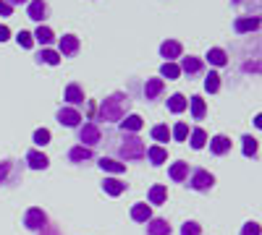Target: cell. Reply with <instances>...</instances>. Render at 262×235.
Masks as SVG:
<instances>
[{"mask_svg": "<svg viewBox=\"0 0 262 235\" xmlns=\"http://www.w3.org/2000/svg\"><path fill=\"white\" fill-rule=\"evenodd\" d=\"M128 110H131V97H128L126 92H116V94H111L107 99L100 102L97 115H100V120H105V123H121Z\"/></svg>", "mask_w": 262, "mask_h": 235, "instance_id": "6da1fadb", "label": "cell"}, {"mask_svg": "<svg viewBox=\"0 0 262 235\" xmlns=\"http://www.w3.org/2000/svg\"><path fill=\"white\" fill-rule=\"evenodd\" d=\"M11 167H13V162H11V160H3V162H0V186H3V183L8 180Z\"/></svg>", "mask_w": 262, "mask_h": 235, "instance_id": "74e56055", "label": "cell"}, {"mask_svg": "<svg viewBox=\"0 0 262 235\" xmlns=\"http://www.w3.org/2000/svg\"><path fill=\"white\" fill-rule=\"evenodd\" d=\"M168 175H170L173 183H184L189 178V162H173L168 167Z\"/></svg>", "mask_w": 262, "mask_h": 235, "instance_id": "5bb4252c", "label": "cell"}, {"mask_svg": "<svg viewBox=\"0 0 262 235\" xmlns=\"http://www.w3.org/2000/svg\"><path fill=\"white\" fill-rule=\"evenodd\" d=\"M242 235H259V225L257 222H247L242 227Z\"/></svg>", "mask_w": 262, "mask_h": 235, "instance_id": "ab89813d", "label": "cell"}, {"mask_svg": "<svg viewBox=\"0 0 262 235\" xmlns=\"http://www.w3.org/2000/svg\"><path fill=\"white\" fill-rule=\"evenodd\" d=\"M189 144H191V149H202L207 144V134L202 131V128H194L191 136H189Z\"/></svg>", "mask_w": 262, "mask_h": 235, "instance_id": "f1b7e54d", "label": "cell"}, {"mask_svg": "<svg viewBox=\"0 0 262 235\" xmlns=\"http://www.w3.org/2000/svg\"><path fill=\"white\" fill-rule=\"evenodd\" d=\"M32 37H34V42H39V45H45V47H48V45H53V39H55L53 29H48V27H42V24L37 27V32H34Z\"/></svg>", "mask_w": 262, "mask_h": 235, "instance_id": "484cf974", "label": "cell"}, {"mask_svg": "<svg viewBox=\"0 0 262 235\" xmlns=\"http://www.w3.org/2000/svg\"><path fill=\"white\" fill-rule=\"evenodd\" d=\"M27 162H29L32 170H48V165H50V160L42 152H37V149H29L27 152Z\"/></svg>", "mask_w": 262, "mask_h": 235, "instance_id": "2e32d148", "label": "cell"}, {"mask_svg": "<svg viewBox=\"0 0 262 235\" xmlns=\"http://www.w3.org/2000/svg\"><path fill=\"white\" fill-rule=\"evenodd\" d=\"M37 60H39V63H48V66H58V63H60V55H58L55 50L45 47V50H42V53L37 55Z\"/></svg>", "mask_w": 262, "mask_h": 235, "instance_id": "f546056e", "label": "cell"}, {"mask_svg": "<svg viewBox=\"0 0 262 235\" xmlns=\"http://www.w3.org/2000/svg\"><path fill=\"white\" fill-rule=\"evenodd\" d=\"M202 232V227L196 225V222H186L184 227H181V235H200Z\"/></svg>", "mask_w": 262, "mask_h": 235, "instance_id": "f35d334b", "label": "cell"}, {"mask_svg": "<svg viewBox=\"0 0 262 235\" xmlns=\"http://www.w3.org/2000/svg\"><path fill=\"white\" fill-rule=\"evenodd\" d=\"M147 160H149L152 165H163V162H168V149L160 146V144L147 146Z\"/></svg>", "mask_w": 262, "mask_h": 235, "instance_id": "ac0fdd59", "label": "cell"}, {"mask_svg": "<svg viewBox=\"0 0 262 235\" xmlns=\"http://www.w3.org/2000/svg\"><path fill=\"white\" fill-rule=\"evenodd\" d=\"M181 53H184V45L179 39H165L160 45V55L165 58V63H173L176 58H181Z\"/></svg>", "mask_w": 262, "mask_h": 235, "instance_id": "52a82bcc", "label": "cell"}, {"mask_svg": "<svg viewBox=\"0 0 262 235\" xmlns=\"http://www.w3.org/2000/svg\"><path fill=\"white\" fill-rule=\"evenodd\" d=\"M242 141H244V154L247 157H254L257 154V139L254 136H244Z\"/></svg>", "mask_w": 262, "mask_h": 235, "instance_id": "d590c367", "label": "cell"}, {"mask_svg": "<svg viewBox=\"0 0 262 235\" xmlns=\"http://www.w3.org/2000/svg\"><path fill=\"white\" fill-rule=\"evenodd\" d=\"M142 125H144V120L139 115H126V120H121V131L123 134H137V131H142Z\"/></svg>", "mask_w": 262, "mask_h": 235, "instance_id": "7402d4cb", "label": "cell"}, {"mask_svg": "<svg viewBox=\"0 0 262 235\" xmlns=\"http://www.w3.org/2000/svg\"><path fill=\"white\" fill-rule=\"evenodd\" d=\"M233 3H244V0H233Z\"/></svg>", "mask_w": 262, "mask_h": 235, "instance_id": "ee69618b", "label": "cell"}, {"mask_svg": "<svg viewBox=\"0 0 262 235\" xmlns=\"http://www.w3.org/2000/svg\"><path fill=\"white\" fill-rule=\"evenodd\" d=\"M170 136L176 139V141H186V136H189V125L181 120V123H176L173 125V131H170Z\"/></svg>", "mask_w": 262, "mask_h": 235, "instance_id": "836d02e7", "label": "cell"}, {"mask_svg": "<svg viewBox=\"0 0 262 235\" xmlns=\"http://www.w3.org/2000/svg\"><path fill=\"white\" fill-rule=\"evenodd\" d=\"M163 89H165V81H163V79H147V84H144V97H147V99H158V97L163 94Z\"/></svg>", "mask_w": 262, "mask_h": 235, "instance_id": "9a60e30c", "label": "cell"}, {"mask_svg": "<svg viewBox=\"0 0 262 235\" xmlns=\"http://www.w3.org/2000/svg\"><path fill=\"white\" fill-rule=\"evenodd\" d=\"M205 89H207L210 94H215L217 89H221V76H217L215 71H210V73H207V79H205Z\"/></svg>", "mask_w": 262, "mask_h": 235, "instance_id": "d6a6232c", "label": "cell"}, {"mask_svg": "<svg viewBox=\"0 0 262 235\" xmlns=\"http://www.w3.org/2000/svg\"><path fill=\"white\" fill-rule=\"evenodd\" d=\"M118 154H121L123 160H144V157H147V146H144V141H142L139 136L126 134V136L121 139V144H118Z\"/></svg>", "mask_w": 262, "mask_h": 235, "instance_id": "7a4b0ae2", "label": "cell"}, {"mask_svg": "<svg viewBox=\"0 0 262 235\" xmlns=\"http://www.w3.org/2000/svg\"><path fill=\"white\" fill-rule=\"evenodd\" d=\"M69 160L71 162H86V160H92V149L90 146H74L71 152H69Z\"/></svg>", "mask_w": 262, "mask_h": 235, "instance_id": "d4e9b609", "label": "cell"}, {"mask_svg": "<svg viewBox=\"0 0 262 235\" xmlns=\"http://www.w3.org/2000/svg\"><path fill=\"white\" fill-rule=\"evenodd\" d=\"M79 141H81V146H95V144H100L102 141V131H100V125L97 123H84V125H79Z\"/></svg>", "mask_w": 262, "mask_h": 235, "instance_id": "3957f363", "label": "cell"}, {"mask_svg": "<svg viewBox=\"0 0 262 235\" xmlns=\"http://www.w3.org/2000/svg\"><path fill=\"white\" fill-rule=\"evenodd\" d=\"M34 144L37 146L50 144V131H48V128H37V131H34Z\"/></svg>", "mask_w": 262, "mask_h": 235, "instance_id": "e575fe53", "label": "cell"}, {"mask_svg": "<svg viewBox=\"0 0 262 235\" xmlns=\"http://www.w3.org/2000/svg\"><path fill=\"white\" fill-rule=\"evenodd\" d=\"M152 139H155V141H160V146L170 139V131H168V125H152Z\"/></svg>", "mask_w": 262, "mask_h": 235, "instance_id": "1f68e13d", "label": "cell"}, {"mask_svg": "<svg viewBox=\"0 0 262 235\" xmlns=\"http://www.w3.org/2000/svg\"><path fill=\"white\" fill-rule=\"evenodd\" d=\"M6 39H11V29L6 24H0V42H6Z\"/></svg>", "mask_w": 262, "mask_h": 235, "instance_id": "b9f144b4", "label": "cell"}, {"mask_svg": "<svg viewBox=\"0 0 262 235\" xmlns=\"http://www.w3.org/2000/svg\"><path fill=\"white\" fill-rule=\"evenodd\" d=\"M215 186V178H212V173H207V170H194L191 173V178H189V188H194V191H210Z\"/></svg>", "mask_w": 262, "mask_h": 235, "instance_id": "277c9868", "label": "cell"}, {"mask_svg": "<svg viewBox=\"0 0 262 235\" xmlns=\"http://www.w3.org/2000/svg\"><path fill=\"white\" fill-rule=\"evenodd\" d=\"M97 165L105 170V173H113V175H121V173H126V165H123V162H118V160H111V157H102Z\"/></svg>", "mask_w": 262, "mask_h": 235, "instance_id": "603a6c76", "label": "cell"}, {"mask_svg": "<svg viewBox=\"0 0 262 235\" xmlns=\"http://www.w3.org/2000/svg\"><path fill=\"white\" fill-rule=\"evenodd\" d=\"M131 220H134V222H149L152 220L149 204H134V206H131Z\"/></svg>", "mask_w": 262, "mask_h": 235, "instance_id": "ffe728a7", "label": "cell"}, {"mask_svg": "<svg viewBox=\"0 0 262 235\" xmlns=\"http://www.w3.org/2000/svg\"><path fill=\"white\" fill-rule=\"evenodd\" d=\"M165 199H168V188L165 186H152L149 188V204H165Z\"/></svg>", "mask_w": 262, "mask_h": 235, "instance_id": "83f0119b", "label": "cell"}, {"mask_svg": "<svg viewBox=\"0 0 262 235\" xmlns=\"http://www.w3.org/2000/svg\"><path fill=\"white\" fill-rule=\"evenodd\" d=\"M179 71L181 73H186V76H196V73H202L205 71V63L200 60V58H181V66H179Z\"/></svg>", "mask_w": 262, "mask_h": 235, "instance_id": "8fae6325", "label": "cell"}, {"mask_svg": "<svg viewBox=\"0 0 262 235\" xmlns=\"http://www.w3.org/2000/svg\"><path fill=\"white\" fill-rule=\"evenodd\" d=\"M16 42H18V45H21V47H27V50H29V47L34 45V37H32L29 32H24V29H21V32L16 34Z\"/></svg>", "mask_w": 262, "mask_h": 235, "instance_id": "8d00e7d4", "label": "cell"}, {"mask_svg": "<svg viewBox=\"0 0 262 235\" xmlns=\"http://www.w3.org/2000/svg\"><path fill=\"white\" fill-rule=\"evenodd\" d=\"M210 152L215 154V157H223V154H228L231 152V139L228 136H212L210 139Z\"/></svg>", "mask_w": 262, "mask_h": 235, "instance_id": "7c38bea8", "label": "cell"}, {"mask_svg": "<svg viewBox=\"0 0 262 235\" xmlns=\"http://www.w3.org/2000/svg\"><path fill=\"white\" fill-rule=\"evenodd\" d=\"M160 76H163V79H168V81H173V79H179V76H181V71H179L176 63H163Z\"/></svg>", "mask_w": 262, "mask_h": 235, "instance_id": "4dcf8cb0", "label": "cell"}, {"mask_svg": "<svg viewBox=\"0 0 262 235\" xmlns=\"http://www.w3.org/2000/svg\"><path fill=\"white\" fill-rule=\"evenodd\" d=\"M58 45H60V55L63 58H74L79 53V47H81V42H79L76 34H63Z\"/></svg>", "mask_w": 262, "mask_h": 235, "instance_id": "ba28073f", "label": "cell"}, {"mask_svg": "<svg viewBox=\"0 0 262 235\" xmlns=\"http://www.w3.org/2000/svg\"><path fill=\"white\" fill-rule=\"evenodd\" d=\"M189 108H191V118H194V120H202V118L207 115V105H205V99H202V97H196V94L189 99Z\"/></svg>", "mask_w": 262, "mask_h": 235, "instance_id": "44dd1931", "label": "cell"}, {"mask_svg": "<svg viewBox=\"0 0 262 235\" xmlns=\"http://www.w3.org/2000/svg\"><path fill=\"white\" fill-rule=\"evenodd\" d=\"M27 16L32 21H39V24H42V21L48 18V3H45V0H29V3H27Z\"/></svg>", "mask_w": 262, "mask_h": 235, "instance_id": "9c48e42d", "label": "cell"}, {"mask_svg": "<svg viewBox=\"0 0 262 235\" xmlns=\"http://www.w3.org/2000/svg\"><path fill=\"white\" fill-rule=\"evenodd\" d=\"M58 123L66 128H79L81 125V113L76 108H60L58 110Z\"/></svg>", "mask_w": 262, "mask_h": 235, "instance_id": "8992f818", "label": "cell"}, {"mask_svg": "<svg viewBox=\"0 0 262 235\" xmlns=\"http://www.w3.org/2000/svg\"><path fill=\"white\" fill-rule=\"evenodd\" d=\"M63 99L69 102V108H79V105H84V92H81L79 84H69V87H66Z\"/></svg>", "mask_w": 262, "mask_h": 235, "instance_id": "4fadbf2b", "label": "cell"}, {"mask_svg": "<svg viewBox=\"0 0 262 235\" xmlns=\"http://www.w3.org/2000/svg\"><path fill=\"white\" fill-rule=\"evenodd\" d=\"M186 108H189V99H186L184 94H173V97L168 99V110H170V113H176V115L184 113Z\"/></svg>", "mask_w": 262, "mask_h": 235, "instance_id": "4316f807", "label": "cell"}, {"mask_svg": "<svg viewBox=\"0 0 262 235\" xmlns=\"http://www.w3.org/2000/svg\"><path fill=\"white\" fill-rule=\"evenodd\" d=\"M24 225H27L29 230L39 232V230H45V225H48V215H45L39 206H32V209L27 212V217H24Z\"/></svg>", "mask_w": 262, "mask_h": 235, "instance_id": "5b68a950", "label": "cell"}, {"mask_svg": "<svg viewBox=\"0 0 262 235\" xmlns=\"http://www.w3.org/2000/svg\"><path fill=\"white\" fill-rule=\"evenodd\" d=\"M147 235H170V225H168V220L152 217V220L147 222Z\"/></svg>", "mask_w": 262, "mask_h": 235, "instance_id": "e0dca14e", "label": "cell"}, {"mask_svg": "<svg viewBox=\"0 0 262 235\" xmlns=\"http://www.w3.org/2000/svg\"><path fill=\"white\" fill-rule=\"evenodd\" d=\"M233 29H236V34L257 32V29H259V16H244V18H236V21H233Z\"/></svg>", "mask_w": 262, "mask_h": 235, "instance_id": "30bf717a", "label": "cell"}, {"mask_svg": "<svg viewBox=\"0 0 262 235\" xmlns=\"http://www.w3.org/2000/svg\"><path fill=\"white\" fill-rule=\"evenodd\" d=\"M6 3L13 8V6H21V3H29V0H6Z\"/></svg>", "mask_w": 262, "mask_h": 235, "instance_id": "7bdbcfd3", "label": "cell"}, {"mask_svg": "<svg viewBox=\"0 0 262 235\" xmlns=\"http://www.w3.org/2000/svg\"><path fill=\"white\" fill-rule=\"evenodd\" d=\"M102 191H105L107 196H121L123 191H126V183L118 180V178H105L102 180Z\"/></svg>", "mask_w": 262, "mask_h": 235, "instance_id": "d6986e66", "label": "cell"}, {"mask_svg": "<svg viewBox=\"0 0 262 235\" xmlns=\"http://www.w3.org/2000/svg\"><path fill=\"white\" fill-rule=\"evenodd\" d=\"M13 13V8L6 3V0H0V16H11Z\"/></svg>", "mask_w": 262, "mask_h": 235, "instance_id": "60d3db41", "label": "cell"}, {"mask_svg": "<svg viewBox=\"0 0 262 235\" xmlns=\"http://www.w3.org/2000/svg\"><path fill=\"white\" fill-rule=\"evenodd\" d=\"M205 58H207L210 66H215V68H221V66H226V63H228V55H226V50H221V47H212Z\"/></svg>", "mask_w": 262, "mask_h": 235, "instance_id": "cb8c5ba5", "label": "cell"}]
</instances>
